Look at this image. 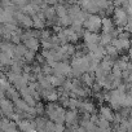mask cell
Instances as JSON below:
<instances>
[{
	"label": "cell",
	"instance_id": "cell-1",
	"mask_svg": "<svg viewBox=\"0 0 132 132\" xmlns=\"http://www.w3.org/2000/svg\"><path fill=\"white\" fill-rule=\"evenodd\" d=\"M101 25H102V18L98 14H89L88 18L83 22V26L87 29V31H91V32L100 31Z\"/></svg>",
	"mask_w": 132,
	"mask_h": 132
},
{
	"label": "cell",
	"instance_id": "cell-2",
	"mask_svg": "<svg viewBox=\"0 0 132 132\" xmlns=\"http://www.w3.org/2000/svg\"><path fill=\"white\" fill-rule=\"evenodd\" d=\"M128 21V13L123 7H117L113 12V22L118 27H124Z\"/></svg>",
	"mask_w": 132,
	"mask_h": 132
},
{
	"label": "cell",
	"instance_id": "cell-3",
	"mask_svg": "<svg viewBox=\"0 0 132 132\" xmlns=\"http://www.w3.org/2000/svg\"><path fill=\"white\" fill-rule=\"evenodd\" d=\"M53 69L56 71L57 75H61V77H66L71 73V66L69 63H66L63 61H60V62H56V65L53 66Z\"/></svg>",
	"mask_w": 132,
	"mask_h": 132
},
{
	"label": "cell",
	"instance_id": "cell-4",
	"mask_svg": "<svg viewBox=\"0 0 132 132\" xmlns=\"http://www.w3.org/2000/svg\"><path fill=\"white\" fill-rule=\"evenodd\" d=\"M111 44L118 49V52H124V51H128L131 48V40L129 39H119V38H115L113 39Z\"/></svg>",
	"mask_w": 132,
	"mask_h": 132
},
{
	"label": "cell",
	"instance_id": "cell-5",
	"mask_svg": "<svg viewBox=\"0 0 132 132\" xmlns=\"http://www.w3.org/2000/svg\"><path fill=\"white\" fill-rule=\"evenodd\" d=\"M101 29L105 34H111L114 31V22L111 18L109 17H102V25H101Z\"/></svg>",
	"mask_w": 132,
	"mask_h": 132
},
{
	"label": "cell",
	"instance_id": "cell-6",
	"mask_svg": "<svg viewBox=\"0 0 132 132\" xmlns=\"http://www.w3.org/2000/svg\"><path fill=\"white\" fill-rule=\"evenodd\" d=\"M83 38H84V42L87 44H100V35H97V32L86 31Z\"/></svg>",
	"mask_w": 132,
	"mask_h": 132
},
{
	"label": "cell",
	"instance_id": "cell-7",
	"mask_svg": "<svg viewBox=\"0 0 132 132\" xmlns=\"http://www.w3.org/2000/svg\"><path fill=\"white\" fill-rule=\"evenodd\" d=\"M113 35L111 34H102V35H100V45H104V47H106V45H109V44H111V42H113Z\"/></svg>",
	"mask_w": 132,
	"mask_h": 132
},
{
	"label": "cell",
	"instance_id": "cell-8",
	"mask_svg": "<svg viewBox=\"0 0 132 132\" xmlns=\"http://www.w3.org/2000/svg\"><path fill=\"white\" fill-rule=\"evenodd\" d=\"M56 14H57L58 18H61V17H63V16L68 14V8H66V5H63V4H57V5H56Z\"/></svg>",
	"mask_w": 132,
	"mask_h": 132
},
{
	"label": "cell",
	"instance_id": "cell-9",
	"mask_svg": "<svg viewBox=\"0 0 132 132\" xmlns=\"http://www.w3.org/2000/svg\"><path fill=\"white\" fill-rule=\"evenodd\" d=\"M105 52H106V56H110V57H115V56H118V49L113 45V44H109V45H106L105 47Z\"/></svg>",
	"mask_w": 132,
	"mask_h": 132
},
{
	"label": "cell",
	"instance_id": "cell-10",
	"mask_svg": "<svg viewBox=\"0 0 132 132\" xmlns=\"http://www.w3.org/2000/svg\"><path fill=\"white\" fill-rule=\"evenodd\" d=\"M25 11H26L29 14H36L38 11H39V7H38L36 3H31V4H27V5H26Z\"/></svg>",
	"mask_w": 132,
	"mask_h": 132
},
{
	"label": "cell",
	"instance_id": "cell-11",
	"mask_svg": "<svg viewBox=\"0 0 132 132\" xmlns=\"http://www.w3.org/2000/svg\"><path fill=\"white\" fill-rule=\"evenodd\" d=\"M58 22H60L61 26H70V25L73 23V20H71V17H70L69 14H66V16L58 18Z\"/></svg>",
	"mask_w": 132,
	"mask_h": 132
},
{
	"label": "cell",
	"instance_id": "cell-12",
	"mask_svg": "<svg viewBox=\"0 0 132 132\" xmlns=\"http://www.w3.org/2000/svg\"><path fill=\"white\" fill-rule=\"evenodd\" d=\"M26 44H27V47H29L31 51H36V49L39 48V42H38L35 38H30V39L26 42Z\"/></svg>",
	"mask_w": 132,
	"mask_h": 132
},
{
	"label": "cell",
	"instance_id": "cell-13",
	"mask_svg": "<svg viewBox=\"0 0 132 132\" xmlns=\"http://www.w3.org/2000/svg\"><path fill=\"white\" fill-rule=\"evenodd\" d=\"M82 77H83L84 83H87V84H89V86L93 83V75H92V73H84Z\"/></svg>",
	"mask_w": 132,
	"mask_h": 132
},
{
	"label": "cell",
	"instance_id": "cell-14",
	"mask_svg": "<svg viewBox=\"0 0 132 132\" xmlns=\"http://www.w3.org/2000/svg\"><path fill=\"white\" fill-rule=\"evenodd\" d=\"M102 113L105 114V117H109V119L111 118V113H110V110H109V109L104 108V109H102Z\"/></svg>",
	"mask_w": 132,
	"mask_h": 132
},
{
	"label": "cell",
	"instance_id": "cell-15",
	"mask_svg": "<svg viewBox=\"0 0 132 132\" xmlns=\"http://www.w3.org/2000/svg\"><path fill=\"white\" fill-rule=\"evenodd\" d=\"M47 2V4H49V5H57L58 4V0H45Z\"/></svg>",
	"mask_w": 132,
	"mask_h": 132
},
{
	"label": "cell",
	"instance_id": "cell-16",
	"mask_svg": "<svg viewBox=\"0 0 132 132\" xmlns=\"http://www.w3.org/2000/svg\"><path fill=\"white\" fill-rule=\"evenodd\" d=\"M127 13H128V16H132V4H128V7H127Z\"/></svg>",
	"mask_w": 132,
	"mask_h": 132
},
{
	"label": "cell",
	"instance_id": "cell-17",
	"mask_svg": "<svg viewBox=\"0 0 132 132\" xmlns=\"http://www.w3.org/2000/svg\"><path fill=\"white\" fill-rule=\"evenodd\" d=\"M43 2H45V0H36V3H43Z\"/></svg>",
	"mask_w": 132,
	"mask_h": 132
}]
</instances>
